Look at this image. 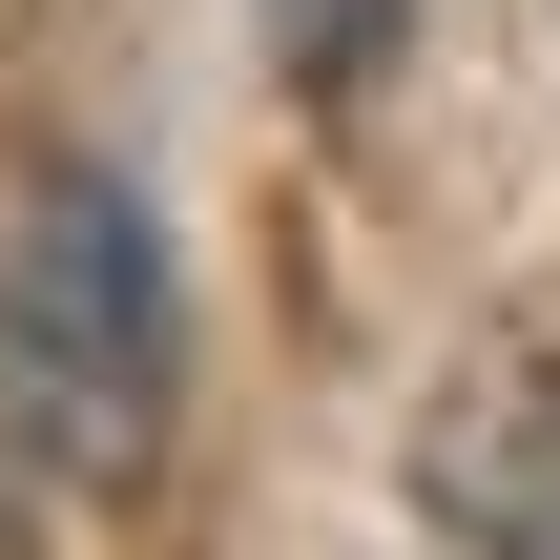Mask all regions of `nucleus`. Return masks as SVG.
<instances>
[{
  "mask_svg": "<svg viewBox=\"0 0 560 560\" xmlns=\"http://www.w3.org/2000/svg\"><path fill=\"white\" fill-rule=\"evenodd\" d=\"M0 436L83 499H125L166 457V249L104 166H62L0 229Z\"/></svg>",
  "mask_w": 560,
  "mask_h": 560,
  "instance_id": "obj_1",
  "label": "nucleus"
},
{
  "mask_svg": "<svg viewBox=\"0 0 560 560\" xmlns=\"http://www.w3.org/2000/svg\"><path fill=\"white\" fill-rule=\"evenodd\" d=\"M416 499L478 560H560V353L540 332H478V353L416 395Z\"/></svg>",
  "mask_w": 560,
  "mask_h": 560,
  "instance_id": "obj_2",
  "label": "nucleus"
},
{
  "mask_svg": "<svg viewBox=\"0 0 560 560\" xmlns=\"http://www.w3.org/2000/svg\"><path fill=\"white\" fill-rule=\"evenodd\" d=\"M353 42H395V0H291V83H353Z\"/></svg>",
  "mask_w": 560,
  "mask_h": 560,
  "instance_id": "obj_3",
  "label": "nucleus"
}]
</instances>
